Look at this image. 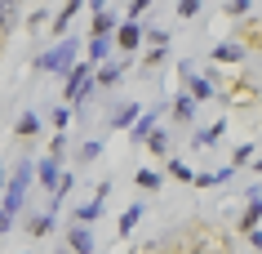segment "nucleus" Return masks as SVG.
Here are the masks:
<instances>
[{"instance_id":"20","label":"nucleus","mask_w":262,"mask_h":254,"mask_svg":"<svg viewBox=\"0 0 262 254\" xmlns=\"http://www.w3.org/2000/svg\"><path fill=\"white\" fill-rule=\"evenodd\" d=\"M134 183H138L142 192H156V187L165 183V179H160V174H156V169H138V179H134Z\"/></svg>"},{"instance_id":"4","label":"nucleus","mask_w":262,"mask_h":254,"mask_svg":"<svg viewBox=\"0 0 262 254\" xmlns=\"http://www.w3.org/2000/svg\"><path fill=\"white\" fill-rule=\"evenodd\" d=\"M71 58H76V41L58 45L54 54H45L40 63H36V67H40V71H67V67H71Z\"/></svg>"},{"instance_id":"21","label":"nucleus","mask_w":262,"mask_h":254,"mask_svg":"<svg viewBox=\"0 0 262 254\" xmlns=\"http://www.w3.org/2000/svg\"><path fill=\"white\" fill-rule=\"evenodd\" d=\"M173 116H178V121H191V116H195V99H191V94H182V99L173 103Z\"/></svg>"},{"instance_id":"30","label":"nucleus","mask_w":262,"mask_h":254,"mask_svg":"<svg viewBox=\"0 0 262 254\" xmlns=\"http://www.w3.org/2000/svg\"><path fill=\"white\" fill-rule=\"evenodd\" d=\"M227 14H235V18L249 14V0H231V5H227Z\"/></svg>"},{"instance_id":"3","label":"nucleus","mask_w":262,"mask_h":254,"mask_svg":"<svg viewBox=\"0 0 262 254\" xmlns=\"http://www.w3.org/2000/svg\"><path fill=\"white\" fill-rule=\"evenodd\" d=\"M67 99H84L89 94V85H94V63H76V67H67Z\"/></svg>"},{"instance_id":"6","label":"nucleus","mask_w":262,"mask_h":254,"mask_svg":"<svg viewBox=\"0 0 262 254\" xmlns=\"http://www.w3.org/2000/svg\"><path fill=\"white\" fill-rule=\"evenodd\" d=\"M18 27V0H0V45L14 36Z\"/></svg>"},{"instance_id":"28","label":"nucleus","mask_w":262,"mask_h":254,"mask_svg":"<svg viewBox=\"0 0 262 254\" xmlns=\"http://www.w3.org/2000/svg\"><path fill=\"white\" fill-rule=\"evenodd\" d=\"M156 63H165V45H151V49H147V71H151Z\"/></svg>"},{"instance_id":"5","label":"nucleus","mask_w":262,"mask_h":254,"mask_svg":"<svg viewBox=\"0 0 262 254\" xmlns=\"http://www.w3.org/2000/svg\"><path fill=\"white\" fill-rule=\"evenodd\" d=\"M116 45H120L124 54H134V49L142 45V27L134 23V18H124V23H120V31H116Z\"/></svg>"},{"instance_id":"10","label":"nucleus","mask_w":262,"mask_h":254,"mask_svg":"<svg viewBox=\"0 0 262 254\" xmlns=\"http://www.w3.org/2000/svg\"><path fill=\"white\" fill-rule=\"evenodd\" d=\"M138 112H142L138 103H124V107H116V112H111V129H129Z\"/></svg>"},{"instance_id":"18","label":"nucleus","mask_w":262,"mask_h":254,"mask_svg":"<svg viewBox=\"0 0 262 254\" xmlns=\"http://www.w3.org/2000/svg\"><path fill=\"white\" fill-rule=\"evenodd\" d=\"M111 31H116V14L98 9V18H94V36H111Z\"/></svg>"},{"instance_id":"2","label":"nucleus","mask_w":262,"mask_h":254,"mask_svg":"<svg viewBox=\"0 0 262 254\" xmlns=\"http://www.w3.org/2000/svg\"><path fill=\"white\" fill-rule=\"evenodd\" d=\"M173 254H227V237H218V232H195V241H182Z\"/></svg>"},{"instance_id":"16","label":"nucleus","mask_w":262,"mask_h":254,"mask_svg":"<svg viewBox=\"0 0 262 254\" xmlns=\"http://www.w3.org/2000/svg\"><path fill=\"white\" fill-rule=\"evenodd\" d=\"M36 129H40V116H36V112H23V116H18V139H31Z\"/></svg>"},{"instance_id":"13","label":"nucleus","mask_w":262,"mask_h":254,"mask_svg":"<svg viewBox=\"0 0 262 254\" xmlns=\"http://www.w3.org/2000/svg\"><path fill=\"white\" fill-rule=\"evenodd\" d=\"M258 219H262V197L253 192V197H249V210H245V219H240V227L249 232V227H258Z\"/></svg>"},{"instance_id":"32","label":"nucleus","mask_w":262,"mask_h":254,"mask_svg":"<svg viewBox=\"0 0 262 254\" xmlns=\"http://www.w3.org/2000/svg\"><path fill=\"white\" fill-rule=\"evenodd\" d=\"M147 5H151V0H129V18H138L142 9H147Z\"/></svg>"},{"instance_id":"35","label":"nucleus","mask_w":262,"mask_h":254,"mask_svg":"<svg viewBox=\"0 0 262 254\" xmlns=\"http://www.w3.org/2000/svg\"><path fill=\"white\" fill-rule=\"evenodd\" d=\"M0 187H5V169H0Z\"/></svg>"},{"instance_id":"15","label":"nucleus","mask_w":262,"mask_h":254,"mask_svg":"<svg viewBox=\"0 0 262 254\" xmlns=\"http://www.w3.org/2000/svg\"><path fill=\"white\" fill-rule=\"evenodd\" d=\"M76 14H80V0H67V5H62V14L54 18V31H58V36L67 31V23H71V18H76Z\"/></svg>"},{"instance_id":"22","label":"nucleus","mask_w":262,"mask_h":254,"mask_svg":"<svg viewBox=\"0 0 262 254\" xmlns=\"http://www.w3.org/2000/svg\"><path fill=\"white\" fill-rule=\"evenodd\" d=\"M107 54H111V41H107V36H94V41H89V58H94V63H102Z\"/></svg>"},{"instance_id":"33","label":"nucleus","mask_w":262,"mask_h":254,"mask_svg":"<svg viewBox=\"0 0 262 254\" xmlns=\"http://www.w3.org/2000/svg\"><path fill=\"white\" fill-rule=\"evenodd\" d=\"M9 227H14V214H5V210H0V237H5Z\"/></svg>"},{"instance_id":"11","label":"nucleus","mask_w":262,"mask_h":254,"mask_svg":"<svg viewBox=\"0 0 262 254\" xmlns=\"http://www.w3.org/2000/svg\"><path fill=\"white\" fill-rule=\"evenodd\" d=\"M151 125H156V112H138L134 116V143H147V134H151Z\"/></svg>"},{"instance_id":"8","label":"nucleus","mask_w":262,"mask_h":254,"mask_svg":"<svg viewBox=\"0 0 262 254\" xmlns=\"http://www.w3.org/2000/svg\"><path fill=\"white\" fill-rule=\"evenodd\" d=\"M102 201H107V187H98V197L89 201V205H80V210H76V223H94L98 214H102Z\"/></svg>"},{"instance_id":"27","label":"nucleus","mask_w":262,"mask_h":254,"mask_svg":"<svg viewBox=\"0 0 262 254\" xmlns=\"http://www.w3.org/2000/svg\"><path fill=\"white\" fill-rule=\"evenodd\" d=\"M169 174H173V179H182V183H191V169L182 165V161H169Z\"/></svg>"},{"instance_id":"31","label":"nucleus","mask_w":262,"mask_h":254,"mask_svg":"<svg viewBox=\"0 0 262 254\" xmlns=\"http://www.w3.org/2000/svg\"><path fill=\"white\" fill-rule=\"evenodd\" d=\"M249 156H253V147H249V143H240V147H235V165H245Z\"/></svg>"},{"instance_id":"12","label":"nucleus","mask_w":262,"mask_h":254,"mask_svg":"<svg viewBox=\"0 0 262 254\" xmlns=\"http://www.w3.org/2000/svg\"><path fill=\"white\" fill-rule=\"evenodd\" d=\"M120 71H124V63H116V58H111V63H102V67H98L94 81H98V85H116V81H120Z\"/></svg>"},{"instance_id":"23","label":"nucleus","mask_w":262,"mask_h":254,"mask_svg":"<svg viewBox=\"0 0 262 254\" xmlns=\"http://www.w3.org/2000/svg\"><path fill=\"white\" fill-rule=\"evenodd\" d=\"M222 129H227V121H218V125H213V129H205V134L195 139V147H213V143L222 139Z\"/></svg>"},{"instance_id":"9","label":"nucleus","mask_w":262,"mask_h":254,"mask_svg":"<svg viewBox=\"0 0 262 254\" xmlns=\"http://www.w3.org/2000/svg\"><path fill=\"white\" fill-rule=\"evenodd\" d=\"M240 58H245V45H235V41L213 45V63H240Z\"/></svg>"},{"instance_id":"1","label":"nucleus","mask_w":262,"mask_h":254,"mask_svg":"<svg viewBox=\"0 0 262 254\" xmlns=\"http://www.w3.org/2000/svg\"><path fill=\"white\" fill-rule=\"evenodd\" d=\"M31 174H36V165H18V174L9 179V192H5V201H0V210H5V214H18V210H23V197H27Z\"/></svg>"},{"instance_id":"26","label":"nucleus","mask_w":262,"mask_h":254,"mask_svg":"<svg viewBox=\"0 0 262 254\" xmlns=\"http://www.w3.org/2000/svg\"><path fill=\"white\" fill-rule=\"evenodd\" d=\"M200 14V0H178V18H195Z\"/></svg>"},{"instance_id":"25","label":"nucleus","mask_w":262,"mask_h":254,"mask_svg":"<svg viewBox=\"0 0 262 254\" xmlns=\"http://www.w3.org/2000/svg\"><path fill=\"white\" fill-rule=\"evenodd\" d=\"M31 237H45V232H49V227H54V219H49V214H45V219H31Z\"/></svg>"},{"instance_id":"17","label":"nucleus","mask_w":262,"mask_h":254,"mask_svg":"<svg viewBox=\"0 0 262 254\" xmlns=\"http://www.w3.org/2000/svg\"><path fill=\"white\" fill-rule=\"evenodd\" d=\"M138 219H142V205H129V210L120 214V237H129V232L138 227Z\"/></svg>"},{"instance_id":"24","label":"nucleus","mask_w":262,"mask_h":254,"mask_svg":"<svg viewBox=\"0 0 262 254\" xmlns=\"http://www.w3.org/2000/svg\"><path fill=\"white\" fill-rule=\"evenodd\" d=\"M147 139H151V143H147V147H151L156 156H169V139H165V134H156V129H151Z\"/></svg>"},{"instance_id":"14","label":"nucleus","mask_w":262,"mask_h":254,"mask_svg":"<svg viewBox=\"0 0 262 254\" xmlns=\"http://www.w3.org/2000/svg\"><path fill=\"white\" fill-rule=\"evenodd\" d=\"M187 89H191V99H195V103H200V99H213V85L200 81V76H191V71H187Z\"/></svg>"},{"instance_id":"7","label":"nucleus","mask_w":262,"mask_h":254,"mask_svg":"<svg viewBox=\"0 0 262 254\" xmlns=\"http://www.w3.org/2000/svg\"><path fill=\"white\" fill-rule=\"evenodd\" d=\"M67 245H71L76 254H94V237H89V223H71Z\"/></svg>"},{"instance_id":"34","label":"nucleus","mask_w":262,"mask_h":254,"mask_svg":"<svg viewBox=\"0 0 262 254\" xmlns=\"http://www.w3.org/2000/svg\"><path fill=\"white\" fill-rule=\"evenodd\" d=\"M89 5H94V9H102V5H107V0H89Z\"/></svg>"},{"instance_id":"29","label":"nucleus","mask_w":262,"mask_h":254,"mask_svg":"<svg viewBox=\"0 0 262 254\" xmlns=\"http://www.w3.org/2000/svg\"><path fill=\"white\" fill-rule=\"evenodd\" d=\"M98 152H102V143H84V147H80V165H89Z\"/></svg>"},{"instance_id":"19","label":"nucleus","mask_w":262,"mask_h":254,"mask_svg":"<svg viewBox=\"0 0 262 254\" xmlns=\"http://www.w3.org/2000/svg\"><path fill=\"white\" fill-rule=\"evenodd\" d=\"M36 174H40L45 187H58V165H54V156H49V161H40V165H36Z\"/></svg>"}]
</instances>
